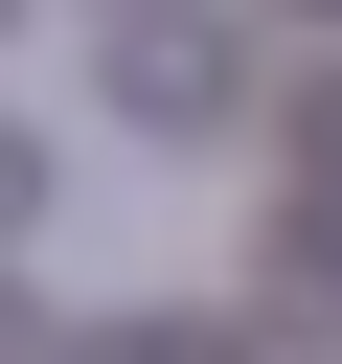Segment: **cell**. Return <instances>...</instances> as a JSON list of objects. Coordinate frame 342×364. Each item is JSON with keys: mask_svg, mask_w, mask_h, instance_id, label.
I'll list each match as a JSON object with an SVG mask.
<instances>
[{"mask_svg": "<svg viewBox=\"0 0 342 364\" xmlns=\"http://www.w3.org/2000/svg\"><path fill=\"white\" fill-rule=\"evenodd\" d=\"M114 114L205 136V114H228V23H114Z\"/></svg>", "mask_w": 342, "mask_h": 364, "instance_id": "6da1fadb", "label": "cell"}, {"mask_svg": "<svg viewBox=\"0 0 342 364\" xmlns=\"http://www.w3.org/2000/svg\"><path fill=\"white\" fill-rule=\"evenodd\" d=\"M23 228H46V136L0 114V250H23Z\"/></svg>", "mask_w": 342, "mask_h": 364, "instance_id": "7a4b0ae2", "label": "cell"}, {"mask_svg": "<svg viewBox=\"0 0 342 364\" xmlns=\"http://www.w3.org/2000/svg\"><path fill=\"white\" fill-rule=\"evenodd\" d=\"M91 364H228V341H205V318H114Z\"/></svg>", "mask_w": 342, "mask_h": 364, "instance_id": "3957f363", "label": "cell"}, {"mask_svg": "<svg viewBox=\"0 0 342 364\" xmlns=\"http://www.w3.org/2000/svg\"><path fill=\"white\" fill-rule=\"evenodd\" d=\"M0 364H23V296H0Z\"/></svg>", "mask_w": 342, "mask_h": 364, "instance_id": "277c9868", "label": "cell"}, {"mask_svg": "<svg viewBox=\"0 0 342 364\" xmlns=\"http://www.w3.org/2000/svg\"><path fill=\"white\" fill-rule=\"evenodd\" d=\"M0 23H23V0H0Z\"/></svg>", "mask_w": 342, "mask_h": 364, "instance_id": "5b68a950", "label": "cell"}]
</instances>
